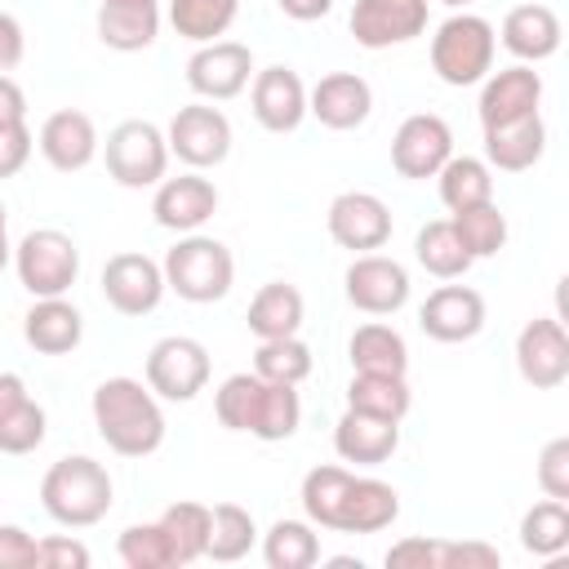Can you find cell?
I'll use <instances>...</instances> for the list:
<instances>
[{"mask_svg": "<svg viewBox=\"0 0 569 569\" xmlns=\"http://www.w3.org/2000/svg\"><path fill=\"white\" fill-rule=\"evenodd\" d=\"M89 413L102 445L120 458H151L164 445V409L142 378H129V373L102 378L93 387Z\"/></svg>", "mask_w": 569, "mask_h": 569, "instance_id": "cell-1", "label": "cell"}, {"mask_svg": "<svg viewBox=\"0 0 569 569\" xmlns=\"http://www.w3.org/2000/svg\"><path fill=\"white\" fill-rule=\"evenodd\" d=\"M116 502V485L111 471L89 458V453H67L58 458L44 480H40V507L53 525L62 529H89L98 525Z\"/></svg>", "mask_w": 569, "mask_h": 569, "instance_id": "cell-2", "label": "cell"}, {"mask_svg": "<svg viewBox=\"0 0 569 569\" xmlns=\"http://www.w3.org/2000/svg\"><path fill=\"white\" fill-rule=\"evenodd\" d=\"M160 271H164V289H173L182 302H196V307L227 298L236 284L231 249L218 236H200V231L178 236V244L164 253Z\"/></svg>", "mask_w": 569, "mask_h": 569, "instance_id": "cell-3", "label": "cell"}, {"mask_svg": "<svg viewBox=\"0 0 569 569\" xmlns=\"http://www.w3.org/2000/svg\"><path fill=\"white\" fill-rule=\"evenodd\" d=\"M493 53H498L493 22L467 9H453L431 36V71L453 89L480 84L493 71Z\"/></svg>", "mask_w": 569, "mask_h": 569, "instance_id": "cell-4", "label": "cell"}, {"mask_svg": "<svg viewBox=\"0 0 569 569\" xmlns=\"http://www.w3.org/2000/svg\"><path fill=\"white\" fill-rule=\"evenodd\" d=\"M18 284L31 298H62L80 276V249L58 227H36L13 244Z\"/></svg>", "mask_w": 569, "mask_h": 569, "instance_id": "cell-5", "label": "cell"}, {"mask_svg": "<svg viewBox=\"0 0 569 569\" xmlns=\"http://www.w3.org/2000/svg\"><path fill=\"white\" fill-rule=\"evenodd\" d=\"M102 160H107V173L111 182L129 187V191H142V187H156L164 173H169V142H164V129L151 124V120H120L107 142H102Z\"/></svg>", "mask_w": 569, "mask_h": 569, "instance_id": "cell-6", "label": "cell"}, {"mask_svg": "<svg viewBox=\"0 0 569 569\" xmlns=\"http://www.w3.org/2000/svg\"><path fill=\"white\" fill-rule=\"evenodd\" d=\"M209 351L200 338H187V333H169L160 342H151L147 351V387L160 396V400H173V405H187L196 400L204 387H209Z\"/></svg>", "mask_w": 569, "mask_h": 569, "instance_id": "cell-7", "label": "cell"}, {"mask_svg": "<svg viewBox=\"0 0 569 569\" xmlns=\"http://www.w3.org/2000/svg\"><path fill=\"white\" fill-rule=\"evenodd\" d=\"M164 142L187 169H218L231 156V120L213 102H187L173 111Z\"/></svg>", "mask_w": 569, "mask_h": 569, "instance_id": "cell-8", "label": "cell"}, {"mask_svg": "<svg viewBox=\"0 0 569 569\" xmlns=\"http://www.w3.org/2000/svg\"><path fill=\"white\" fill-rule=\"evenodd\" d=\"M453 156V129L445 116L436 111H413L400 120L396 138H391V169L409 182L436 178L440 164Z\"/></svg>", "mask_w": 569, "mask_h": 569, "instance_id": "cell-9", "label": "cell"}, {"mask_svg": "<svg viewBox=\"0 0 569 569\" xmlns=\"http://www.w3.org/2000/svg\"><path fill=\"white\" fill-rule=\"evenodd\" d=\"M342 289H347V302L365 316H396L405 302H409V271L405 262L387 258V253H356L347 276H342Z\"/></svg>", "mask_w": 569, "mask_h": 569, "instance_id": "cell-10", "label": "cell"}, {"mask_svg": "<svg viewBox=\"0 0 569 569\" xmlns=\"http://www.w3.org/2000/svg\"><path fill=\"white\" fill-rule=\"evenodd\" d=\"M253 80V53L240 40H209L187 58V84L200 102H227Z\"/></svg>", "mask_w": 569, "mask_h": 569, "instance_id": "cell-11", "label": "cell"}, {"mask_svg": "<svg viewBox=\"0 0 569 569\" xmlns=\"http://www.w3.org/2000/svg\"><path fill=\"white\" fill-rule=\"evenodd\" d=\"M325 227H329L338 249L373 253V249H382L391 240V209L373 191H342V196L329 200Z\"/></svg>", "mask_w": 569, "mask_h": 569, "instance_id": "cell-12", "label": "cell"}, {"mask_svg": "<svg viewBox=\"0 0 569 569\" xmlns=\"http://www.w3.org/2000/svg\"><path fill=\"white\" fill-rule=\"evenodd\" d=\"M516 369L538 391H556L569 378V333L560 316H533L516 333Z\"/></svg>", "mask_w": 569, "mask_h": 569, "instance_id": "cell-13", "label": "cell"}, {"mask_svg": "<svg viewBox=\"0 0 569 569\" xmlns=\"http://www.w3.org/2000/svg\"><path fill=\"white\" fill-rule=\"evenodd\" d=\"M102 298L120 316H151L164 302V271L147 253H111L102 262Z\"/></svg>", "mask_w": 569, "mask_h": 569, "instance_id": "cell-14", "label": "cell"}, {"mask_svg": "<svg viewBox=\"0 0 569 569\" xmlns=\"http://www.w3.org/2000/svg\"><path fill=\"white\" fill-rule=\"evenodd\" d=\"M347 27L360 49L409 44L427 31V0H356Z\"/></svg>", "mask_w": 569, "mask_h": 569, "instance_id": "cell-15", "label": "cell"}, {"mask_svg": "<svg viewBox=\"0 0 569 569\" xmlns=\"http://www.w3.org/2000/svg\"><path fill=\"white\" fill-rule=\"evenodd\" d=\"M218 213V187L200 173V169H187L178 178H160L156 182V196H151V218L164 227V231H200L209 218Z\"/></svg>", "mask_w": 569, "mask_h": 569, "instance_id": "cell-16", "label": "cell"}, {"mask_svg": "<svg viewBox=\"0 0 569 569\" xmlns=\"http://www.w3.org/2000/svg\"><path fill=\"white\" fill-rule=\"evenodd\" d=\"M249 107L267 133H293L307 120V84L293 67H262L249 80Z\"/></svg>", "mask_w": 569, "mask_h": 569, "instance_id": "cell-17", "label": "cell"}, {"mask_svg": "<svg viewBox=\"0 0 569 569\" xmlns=\"http://www.w3.org/2000/svg\"><path fill=\"white\" fill-rule=\"evenodd\" d=\"M538 107H542V76L533 67H525V62L502 67V71H489L480 80V102H476L480 129L538 116Z\"/></svg>", "mask_w": 569, "mask_h": 569, "instance_id": "cell-18", "label": "cell"}, {"mask_svg": "<svg viewBox=\"0 0 569 569\" xmlns=\"http://www.w3.org/2000/svg\"><path fill=\"white\" fill-rule=\"evenodd\" d=\"M36 147H40V156L49 160V169H58V173H80V169L93 164V156H98L102 142H98V124H93L89 111L62 107V111H49V116H44V124H40V133H36Z\"/></svg>", "mask_w": 569, "mask_h": 569, "instance_id": "cell-19", "label": "cell"}, {"mask_svg": "<svg viewBox=\"0 0 569 569\" xmlns=\"http://www.w3.org/2000/svg\"><path fill=\"white\" fill-rule=\"evenodd\" d=\"M418 329L431 342H471L485 329V298L471 284H440L418 307Z\"/></svg>", "mask_w": 569, "mask_h": 569, "instance_id": "cell-20", "label": "cell"}, {"mask_svg": "<svg viewBox=\"0 0 569 569\" xmlns=\"http://www.w3.org/2000/svg\"><path fill=\"white\" fill-rule=\"evenodd\" d=\"M369 111H373V89L356 71H329L307 89V116H316L333 133L360 129Z\"/></svg>", "mask_w": 569, "mask_h": 569, "instance_id": "cell-21", "label": "cell"}, {"mask_svg": "<svg viewBox=\"0 0 569 569\" xmlns=\"http://www.w3.org/2000/svg\"><path fill=\"white\" fill-rule=\"evenodd\" d=\"M560 36H565V27H560L556 9L533 4V0H529V4H516V9L502 18V27H498L502 49H507L516 62H525V67L547 62V58L560 49Z\"/></svg>", "mask_w": 569, "mask_h": 569, "instance_id": "cell-22", "label": "cell"}, {"mask_svg": "<svg viewBox=\"0 0 569 569\" xmlns=\"http://www.w3.org/2000/svg\"><path fill=\"white\" fill-rule=\"evenodd\" d=\"M22 338L40 356H67L84 338V316L76 302H67V293L62 298H36L22 316Z\"/></svg>", "mask_w": 569, "mask_h": 569, "instance_id": "cell-23", "label": "cell"}, {"mask_svg": "<svg viewBox=\"0 0 569 569\" xmlns=\"http://www.w3.org/2000/svg\"><path fill=\"white\" fill-rule=\"evenodd\" d=\"M333 449H338L342 462L382 467V462L400 449V422H387V418L347 409V413L333 422Z\"/></svg>", "mask_w": 569, "mask_h": 569, "instance_id": "cell-24", "label": "cell"}, {"mask_svg": "<svg viewBox=\"0 0 569 569\" xmlns=\"http://www.w3.org/2000/svg\"><path fill=\"white\" fill-rule=\"evenodd\" d=\"M547 151V124H542V111L538 116H525V120H511V124H493L485 129V164L489 169H502V173H525L542 160Z\"/></svg>", "mask_w": 569, "mask_h": 569, "instance_id": "cell-25", "label": "cell"}, {"mask_svg": "<svg viewBox=\"0 0 569 569\" xmlns=\"http://www.w3.org/2000/svg\"><path fill=\"white\" fill-rule=\"evenodd\" d=\"M98 40L116 53H138L151 49L160 36V4H124V0H102L98 4Z\"/></svg>", "mask_w": 569, "mask_h": 569, "instance_id": "cell-26", "label": "cell"}, {"mask_svg": "<svg viewBox=\"0 0 569 569\" xmlns=\"http://www.w3.org/2000/svg\"><path fill=\"white\" fill-rule=\"evenodd\" d=\"M396 516H400V493H396V485H387V480H378V476H351L338 533H378V529L396 525Z\"/></svg>", "mask_w": 569, "mask_h": 569, "instance_id": "cell-27", "label": "cell"}, {"mask_svg": "<svg viewBox=\"0 0 569 569\" xmlns=\"http://www.w3.org/2000/svg\"><path fill=\"white\" fill-rule=\"evenodd\" d=\"M347 360H351V373H405L409 369V342L400 329L369 320L351 333Z\"/></svg>", "mask_w": 569, "mask_h": 569, "instance_id": "cell-28", "label": "cell"}, {"mask_svg": "<svg viewBox=\"0 0 569 569\" xmlns=\"http://www.w3.org/2000/svg\"><path fill=\"white\" fill-rule=\"evenodd\" d=\"M302 316H307V307H302L298 284L271 280V284H262V289L253 293L244 320H249L253 338L262 342V338H289V333H298V329H302Z\"/></svg>", "mask_w": 569, "mask_h": 569, "instance_id": "cell-29", "label": "cell"}, {"mask_svg": "<svg viewBox=\"0 0 569 569\" xmlns=\"http://www.w3.org/2000/svg\"><path fill=\"white\" fill-rule=\"evenodd\" d=\"M409 405H413V391H409L405 373H351V382H347V409H356V413L405 422Z\"/></svg>", "mask_w": 569, "mask_h": 569, "instance_id": "cell-30", "label": "cell"}, {"mask_svg": "<svg viewBox=\"0 0 569 569\" xmlns=\"http://www.w3.org/2000/svg\"><path fill=\"white\" fill-rule=\"evenodd\" d=\"M413 258H418V267H422L427 276H436V280H458V276H467V267L476 262V258L462 249V240H458V231H453L449 218H436V222L418 227V236H413Z\"/></svg>", "mask_w": 569, "mask_h": 569, "instance_id": "cell-31", "label": "cell"}, {"mask_svg": "<svg viewBox=\"0 0 569 569\" xmlns=\"http://www.w3.org/2000/svg\"><path fill=\"white\" fill-rule=\"evenodd\" d=\"M351 476H356V471L333 467V462L311 467V471L302 476L298 498H302V516H307L316 529H338L342 502H347V489H351Z\"/></svg>", "mask_w": 569, "mask_h": 569, "instance_id": "cell-32", "label": "cell"}, {"mask_svg": "<svg viewBox=\"0 0 569 569\" xmlns=\"http://www.w3.org/2000/svg\"><path fill=\"white\" fill-rule=\"evenodd\" d=\"M436 187H440L445 209L458 213V209L493 200V169L480 156H449L440 164V173H436Z\"/></svg>", "mask_w": 569, "mask_h": 569, "instance_id": "cell-33", "label": "cell"}, {"mask_svg": "<svg viewBox=\"0 0 569 569\" xmlns=\"http://www.w3.org/2000/svg\"><path fill=\"white\" fill-rule=\"evenodd\" d=\"M258 542V525L249 516V507L240 502H218L209 507V542H204V556L218 560V565H236L253 551Z\"/></svg>", "mask_w": 569, "mask_h": 569, "instance_id": "cell-34", "label": "cell"}, {"mask_svg": "<svg viewBox=\"0 0 569 569\" xmlns=\"http://www.w3.org/2000/svg\"><path fill=\"white\" fill-rule=\"evenodd\" d=\"M160 529L169 538V551H173V569L182 565H196L204 556V542H209V507L204 502H169L160 511Z\"/></svg>", "mask_w": 569, "mask_h": 569, "instance_id": "cell-35", "label": "cell"}, {"mask_svg": "<svg viewBox=\"0 0 569 569\" xmlns=\"http://www.w3.org/2000/svg\"><path fill=\"white\" fill-rule=\"evenodd\" d=\"M236 13H240V0H169V27L191 44L222 40Z\"/></svg>", "mask_w": 569, "mask_h": 569, "instance_id": "cell-36", "label": "cell"}, {"mask_svg": "<svg viewBox=\"0 0 569 569\" xmlns=\"http://www.w3.org/2000/svg\"><path fill=\"white\" fill-rule=\"evenodd\" d=\"M267 569H311L320 560V533L311 520H276L262 533Z\"/></svg>", "mask_w": 569, "mask_h": 569, "instance_id": "cell-37", "label": "cell"}, {"mask_svg": "<svg viewBox=\"0 0 569 569\" xmlns=\"http://www.w3.org/2000/svg\"><path fill=\"white\" fill-rule=\"evenodd\" d=\"M520 547L529 556H560L569 551V507L556 502V498H542L533 502L525 516H520Z\"/></svg>", "mask_w": 569, "mask_h": 569, "instance_id": "cell-38", "label": "cell"}, {"mask_svg": "<svg viewBox=\"0 0 569 569\" xmlns=\"http://www.w3.org/2000/svg\"><path fill=\"white\" fill-rule=\"evenodd\" d=\"M311 365H316L311 360V347L298 333H289V338H262L258 351H253V373L267 378V382L298 387V382L311 378Z\"/></svg>", "mask_w": 569, "mask_h": 569, "instance_id": "cell-39", "label": "cell"}, {"mask_svg": "<svg viewBox=\"0 0 569 569\" xmlns=\"http://www.w3.org/2000/svg\"><path fill=\"white\" fill-rule=\"evenodd\" d=\"M262 387H267V382H262L253 369L222 378L218 391H213V413H218V422H222L227 431H253L258 405H262Z\"/></svg>", "mask_w": 569, "mask_h": 569, "instance_id": "cell-40", "label": "cell"}, {"mask_svg": "<svg viewBox=\"0 0 569 569\" xmlns=\"http://www.w3.org/2000/svg\"><path fill=\"white\" fill-rule=\"evenodd\" d=\"M449 222H453V231H458V240H462V249L471 258H493L507 244V213L493 200L471 204V209H458Z\"/></svg>", "mask_w": 569, "mask_h": 569, "instance_id": "cell-41", "label": "cell"}, {"mask_svg": "<svg viewBox=\"0 0 569 569\" xmlns=\"http://www.w3.org/2000/svg\"><path fill=\"white\" fill-rule=\"evenodd\" d=\"M262 382H267V378H262ZM298 422H302L298 387H289V382H267V387H262V405H258V422H253L249 436L276 445V440H289V436L298 431Z\"/></svg>", "mask_w": 569, "mask_h": 569, "instance_id": "cell-42", "label": "cell"}, {"mask_svg": "<svg viewBox=\"0 0 569 569\" xmlns=\"http://www.w3.org/2000/svg\"><path fill=\"white\" fill-rule=\"evenodd\" d=\"M116 551H120V565L124 569H173V551H169V538H164L160 520L129 525L120 533Z\"/></svg>", "mask_w": 569, "mask_h": 569, "instance_id": "cell-43", "label": "cell"}, {"mask_svg": "<svg viewBox=\"0 0 569 569\" xmlns=\"http://www.w3.org/2000/svg\"><path fill=\"white\" fill-rule=\"evenodd\" d=\"M44 436H49V413L31 396L13 413L0 418V453H13V458L18 453H36L44 445Z\"/></svg>", "mask_w": 569, "mask_h": 569, "instance_id": "cell-44", "label": "cell"}, {"mask_svg": "<svg viewBox=\"0 0 569 569\" xmlns=\"http://www.w3.org/2000/svg\"><path fill=\"white\" fill-rule=\"evenodd\" d=\"M538 489L556 502H569V436H556L538 453Z\"/></svg>", "mask_w": 569, "mask_h": 569, "instance_id": "cell-45", "label": "cell"}, {"mask_svg": "<svg viewBox=\"0 0 569 569\" xmlns=\"http://www.w3.org/2000/svg\"><path fill=\"white\" fill-rule=\"evenodd\" d=\"M36 569H89V547L71 533L36 538Z\"/></svg>", "mask_w": 569, "mask_h": 569, "instance_id": "cell-46", "label": "cell"}, {"mask_svg": "<svg viewBox=\"0 0 569 569\" xmlns=\"http://www.w3.org/2000/svg\"><path fill=\"white\" fill-rule=\"evenodd\" d=\"M31 151H36V133L27 129V120L0 124V182L18 178L27 169V160H31Z\"/></svg>", "mask_w": 569, "mask_h": 569, "instance_id": "cell-47", "label": "cell"}, {"mask_svg": "<svg viewBox=\"0 0 569 569\" xmlns=\"http://www.w3.org/2000/svg\"><path fill=\"white\" fill-rule=\"evenodd\" d=\"M502 556L489 542H458V538H440V569H498Z\"/></svg>", "mask_w": 569, "mask_h": 569, "instance_id": "cell-48", "label": "cell"}, {"mask_svg": "<svg viewBox=\"0 0 569 569\" xmlns=\"http://www.w3.org/2000/svg\"><path fill=\"white\" fill-rule=\"evenodd\" d=\"M391 569H440V538H400L387 547Z\"/></svg>", "mask_w": 569, "mask_h": 569, "instance_id": "cell-49", "label": "cell"}, {"mask_svg": "<svg viewBox=\"0 0 569 569\" xmlns=\"http://www.w3.org/2000/svg\"><path fill=\"white\" fill-rule=\"evenodd\" d=\"M0 569H36V538L22 525H0Z\"/></svg>", "mask_w": 569, "mask_h": 569, "instance_id": "cell-50", "label": "cell"}, {"mask_svg": "<svg viewBox=\"0 0 569 569\" xmlns=\"http://www.w3.org/2000/svg\"><path fill=\"white\" fill-rule=\"evenodd\" d=\"M27 53V36H22V22L13 13H0V71H13Z\"/></svg>", "mask_w": 569, "mask_h": 569, "instance_id": "cell-51", "label": "cell"}, {"mask_svg": "<svg viewBox=\"0 0 569 569\" xmlns=\"http://www.w3.org/2000/svg\"><path fill=\"white\" fill-rule=\"evenodd\" d=\"M9 120H27V93L9 71H0V124Z\"/></svg>", "mask_w": 569, "mask_h": 569, "instance_id": "cell-52", "label": "cell"}, {"mask_svg": "<svg viewBox=\"0 0 569 569\" xmlns=\"http://www.w3.org/2000/svg\"><path fill=\"white\" fill-rule=\"evenodd\" d=\"M276 4H280V13L293 18V22H316V18H325V13L333 9V0H276Z\"/></svg>", "mask_w": 569, "mask_h": 569, "instance_id": "cell-53", "label": "cell"}, {"mask_svg": "<svg viewBox=\"0 0 569 569\" xmlns=\"http://www.w3.org/2000/svg\"><path fill=\"white\" fill-rule=\"evenodd\" d=\"M22 400H27V382H22L18 373L0 369V418H4V413H13Z\"/></svg>", "mask_w": 569, "mask_h": 569, "instance_id": "cell-54", "label": "cell"}, {"mask_svg": "<svg viewBox=\"0 0 569 569\" xmlns=\"http://www.w3.org/2000/svg\"><path fill=\"white\" fill-rule=\"evenodd\" d=\"M9 262H13V244H9V236L0 231V271H4Z\"/></svg>", "mask_w": 569, "mask_h": 569, "instance_id": "cell-55", "label": "cell"}, {"mask_svg": "<svg viewBox=\"0 0 569 569\" xmlns=\"http://www.w3.org/2000/svg\"><path fill=\"white\" fill-rule=\"evenodd\" d=\"M329 565H333V569H360V560H351V556H333Z\"/></svg>", "mask_w": 569, "mask_h": 569, "instance_id": "cell-56", "label": "cell"}, {"mask_svg": "<svg viewBox=\"0 0 569 569\" xmlns=\"http://www.w3.org/2000/svg\"><path fill=\"white\" fill-rule=\"evenodd\" d=\"M440 4H449V9H467L471 0H440Z\"/></svg>", "mask_w": 569, "mask_h": 569, "instance_id": "cell-57", "label": "cell"}, {"mask_svg": "<svg viewBox=\"0 0 569 569\" xmlns=\"http://www.w3.org/2000/svg\"><path fill=\"white\" fill-rule=\"evenodd\" d=\"M9 227V213H4V200H0V231Z\"/></svg>", "mask_w": 569, "mask_h": 569, "instance_id": "cell-58", "label": "cell"}, {"mask_svg": "<svg viewBox=\"0 0 569 569\" xmlns=\"http://www.w3.org/2000/svg\"><path fill=\"white\" fill-rule=\"evenodd\" d=\"M124 4H160V0H124Z\"/></svg>", "mask_w": 569, "mask_h": 569, "instance_id": "cell-59", "label": "cell"}]
</instances>
